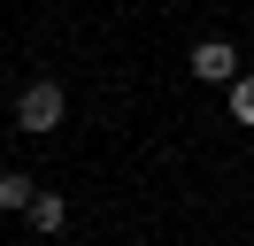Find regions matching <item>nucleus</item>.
<instances>
[{
	"label": "nucleus",
	"mask_w": 254,
	"mask_h": 246,
	"mask_svg": "<svg viewBox=\"0 0 254 246\" xmlns=\"http://www.w3.org/2000/svg\"><path fill=\"white\" fill-rule=\"evenodd\" d=\"M62 116H69V100H62V85H54V77H31V85L16 92V123H23L31 138L62 131Z\"/></svg>",
	"instance_id": "1"
},
{
	"label": "nucleus",
	"mask_w": 254,
	"mask_h": 246,
	"mask_svg": "<svg viewBox=\"0 0 254 246\" xmlns=\"http://www.w3.org/2000/svg\"><path fill=\"white\" fill-rule=\"evenodd\" d=\"M192 77H200V85H231L239 77V46L231 39H200L192 46Z\"/></svg>",
	"instance_id": "2"
},
{
	"label": "nucleus",
	"mask_w": 254,
	"mask_h": 246,
	"mask_svg": "<svg viewBox=\"0 0 254 246\" xmlns=\"http://www.w3.org/2000/svg\"><path fill=\"white\" fill-rule=\"evenodd\" d=\"M23 215H31V231H62V223H69V200H62V192H31Z\"/></svg>",
	"instance_id": "3"
},
{
	"label": "nucleus",
	"mask_w": 254,
	"mask_h": 246,
	"mask_svg": "<svg viewBox=\"0 0 254 246\" xmlns=\"http://www.w3.org/2000/svg\"><path fill=\"white\" fill-rule=\"evenodd\" d=\"M31 192H39V184L23 177V169H0V208H8V215H23V208H31Z\"/></svg>",
	"instance_id": "4"
},
{
	"label": "nucleus",
	"mask_w": 254,
	"mask_h": 246,
	"mask_svg": "<svg viewBox=\"0 0 254 246\" xmlns=\"http://www.w3.org/2000/svg\"><path fill=\"white\" fill-rule=\"evenodd\" d=\"M223 92H231V116H239V123H254V69H239Z\"/></svg>",
	"instance_id": "5"
},
{
	"label": "nucleus",
	"mask_w": 254,
	"mask_h": 246,
	"mask_svg": "<svg viewBox=\"0 0 254 246\" xmlns=\"http://www.w3.org/2000/svg\"><path fill=\"white\" fill-rule=\"evenodd\" d=\"M0 108H8V92H0Z\"/></svg>",
	"instance_id": "6"
}]
</instances>
